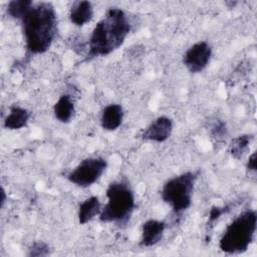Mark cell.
<instances>
[{
  "label": "cell",
  "instance_id": "cell-1",
  "mask_svg": "<svg viewBox=\"0 0 257 257\" xmlns=\"http://www.w3.org/2000/svg\"><path fill=\"white\" fill-rule=\"evenodd\" d=\"M20 21L27 52H46L57 32V17L53 5L49 2L33 3Z\"/></svg>",
  "mask_w": 257,
  "mask_h": 257
},
{
  "label": "cell",
  "instance_id": "cell-2",
  "mask_svg": "<svg viewBox=\"0 0 257 257\" xmlns=\"http://www.w3.org/2000/svg\"><path fill=\"white\" fill-rule=\"evenodd\" d=\"M131 31V23L120 8H109L94 26L88 39V58L105 56L121 46Z\"/></svg>",
  "mask_w": 257,
  "mask_h": 257
},
{
  "label": "cell",
  "instance_id": "cell-3",
  "mask_svg": "<svg viewBox=\"0 0 257 257\" xmlns=\"http://www.w3.org/2000/svg\"><path fill=\"white\" fill-rule=\"evenodd\" d=\"M107 202L101 208L99 221L125 225L136 208L134 192L125 180L111 182L105 192Z\"/></svg>",
  "mask_w": 257,
  "mask_h": 257
},
{
  "label": "cell",
  "instance_id": "cell-4",
  "mask_svg": "<svg viewBox=\"0 0 257 257\" xmlns=\"http://www.w3.org/2000/svg\"><path fill=\"white\" fill-rule=\"evenodd\" d=\"M257 228V213L246 210L235 217L224 230L219 248L227 254H241L251 245Z\"/></svg>",
  "mask_w": 257,
  "mask_h": 257
},
{
  "label": "cell",
  "instance_id": "cell-5",
  "mask_svg": "<svg viewBox=\"0 0 257 257\" xmlns=\"http://www.w3.org/2000/svg\"><path fill=\"white\" fill-rule=\"evenodd\" d=\"M196 179V173L185 172L164 184L161 191L162 199L173 209L175 214H180L190 208Z\"/></svg>",
  "mask_w": 257,
  "mask_h": 257
},
{
  "label": "cell",
  "instance_id": "cell-6",
  "mask_svg": "<svg viewBox=\"0 0 257 257\" xmlns=\"http://www.w3.org/2000/svg\"><path fill=\"white\" fill-rule=\"evenodd\" d=\"M107 162L101 157H90L82 160L67 175V180L80 188L93 185L105 172Z\"/></svg>",
  "mask_w": 257,
  "mask_h": 257
},
{
  "label": "cell",
  "instance_id": "cell-7",
  "mask_svg": "<svg viewBox=\"0 0 257 257\" xmlns=\"http://www.w3.org/2000/svg\"><path fill=\"white\" fill-rule=\"evenodd\" d=\"M211 56V45L206 41H199L188 48L183 56V62L190 72L198 73L208 66Z\"/></svg>",
  "mask_w": 257,
  "mask_h": 257
},
{
  "label": "cell",
  "instance_id": "cell-8",
  "mask_svg": "<svg viewBox=\"0 0 257 257\" xmlns=\"http://www.w3.org/2000/svg\"><path fill=\"white\" fill-rule=\"evenodd\" d=\"M173 132V121L170 117L162 115L154 119L142 133V138L146 141L163 143L167 141Z\"/></svg>",
  "mask_w": 257,
  "mask_h": 257
},
{
  "label": "cell",
  "instance_id": "cell-9",
  "mask_svg": "<svg viewBox=\"0 0 257 257\" xmlns=\"http://www.w3.org/2000/svg\"><path fill=\"white\" fill-rule=\"evenodd\" d=\"M166 224L163 221L150 219L142 226V237L140 245L143 247H151L156 245L163 238Z\"/></svg>",
  "mask_w": 257,
  "mask_h": 257
},
{
  "label": "cell",
  "instance_id": "cell-10",
  "mask_svg": "<svg viewBox=\"0 0 257 257\" xmlns=\"http://www.w3.org/2000/svg\"><path fill=\"white\" fill-rule=\"evenodd\" d=\"M123 119V109L120 104L110 103L106 105L100 116L101 127L105 131L112 132L117 130Z\"/></svg>",
  "mask_w": 257,
  "mask_h": 257
},
{
  "label": "cell",
  "instance_id": "cell-11",
  "mask_svg": "<svg viewBox=\"0 0 257 257\" xmlns=\"http://www.w3.org/2000/svg\"><path fill=\"white\" fill-rule=\"evenodd\" d=\"M93 17V6L89 1H76L69 10V19L76 26H83Z\"/></svg>",
  "mask_w": 257,
  "mask_h": 257
},
{
  "label": "cell",
  "instance_id": "cell-12",
  "mask_svg": "<svg viewBox=\"0 0 257 257\" xmlns=\"http://www.w3.org/2000/svg\"><path fill=\"white\" fill-rule=\"evenodd\" d=\"M74 112V102L69 94H62L53 105L54 116L60 122H69L73 117Z\"/></svg>",
  "mask_w": 257,
  "mask_h": 257
},
{
  "label": "cell",
  "instance_id": "cell-13",
  "mask_svg": "<svg viewBox=\"0 0 257 257\" xmlns=\"http://www.w3.org/2000/svg\"><path fill=\"white\" fill-rule=\"evenodd\" d=\"M101 211V204L96 196H91L85 199L78 208L77 218L81 225H84L91 221L96 215H99Z\"/></svg>",
  "mask_w": 257,
  "mask_h": 257
},
{
  "label": "cell",
  "instance_id": "cell-14",
  "mask_svg": "<svg viewBox=\"0 0 257 257\" xmlns=\"http://www.w3.org/2000/svg\"><path fill=\"white\" fill-rule=\"evenodd\" d=\"M30 112L21 106L14 105L4 119V126L8 130H20L28 123Z\"/></svg>",
  "mask_w": 257,
  "mask_h": 257
},
{
  "label": "cell",
  "instance_id": "cell-15",
  "mask_svg": "<svg viewBox=\"0 0 257 257\" xmlns=\"http://www.w3.org/2000/svg\"><path fill=\"white\" fill-rule=\"evenodd\" d=\"M33 2L30 0H14L7 5V14L14 19L21 20L24 14L31 8Z\"/></svg>",
  "mask_w": 257,
  "mask_h": 257
},
{
  "label": "cell",
  "instance_id": "cell-16",
  "mask_svg": "<svg viewBox=\"0 0 257 257\" xmlns=\"http://www.w3.org/2000/svg\"><path fill=\"white\" fill-rule=\"evenodd\" d=\"M252 141L251 135H242L235 138L230 146L231 155L237 159L241 158L249 149V145Z\"/></svg>",
  "mask_w": 257,
  "mask_h": 257
},
{
  "label": "cell",
  "instance_id": "cell-17",
  "mask_svg": "<svg viewBox=\"0 0 257 257\" xmlns=\"http://www.w3.org/2000/svg\"><path fill=\"white\" fill-rule=\"evenodd\" d=\"M50 254V248L48 246V244L38 241V242H34L28 249V256H46Z\"/></svg>",
  "mask_w": 257,
  "mask_h": 257
},
{
  "label": "cell",
  "instance_id": "cell-18",
  "mask_svg": "<svg viewBox=\"0 0 257 257\" xmlns=\"http://www.w3.org/2000/svg\"><path fill=\"white\" fill-rule=\"evenodd\" d=\"M229 208H230L229 206H224V207L213 206L209 212V222L210 223L216 222L222 215H224L225 213H227L230 210Z\"/></svg>",
  "mask_w": 257,
  "mask_h": 257
},
{
  "label": "cell",
  "instance_id": "cell-19",
  "mask_svg": "<svg viewBox=\"0 0 257 257\" xmlns=\"http://www.w3.org/2000/svg\"><path fill=\"white\" fill-rule=\"evenodd\" d=\"M213 134L216 138H222L226 134V124L223 121L217 122L213 126Z\"/></svg>",
  "mask_w": 257,
  "mask_h": 257
},
{
  "label": "cell",
  "instance_id": "cell-20",
  "mask_svg": "<svg viewBox=\"0 0 257 257\" xmlns=\"http://www.w3.org/2000/svg\"><path fill=\"white\" fill-rule=\"evenodd\" d=\"M246 166H247V170H249L251 172L256 171V152L252 153V155L249 157Z\"/></svg>",
  "mask_w": 257,
  "mask_h": 257
},
{
  "label": "cell",
  "instance_id": "cell-21",
  "mask_svg": "<svg viewBox=\"0 0 257 257\" xmlns=\"http://www.w3.org/2000/svg\"><path fill=\"white\" fill-rule=\"evenodd\" d=\"M1 208H3V206H4V203H5V201H6V194H5V191H4V189L2 188V190H1Z\"/></svg>",
  "mask_w": 257,
  "mask_h": 257
}]
</instances>
